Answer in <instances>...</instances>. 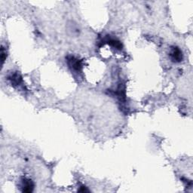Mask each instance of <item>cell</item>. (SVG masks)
I'll return each instance as SVG.
<instances>
[{"label": "cell", "instance_id": "7a4b0ae2", "mask_svg": "<svg viewBox=\"0 0 193 193\" xmlns=\"http://www.w3.org/2000/svg\"><path fill=\"white\" fill-rule=\"evenodd\" d=\"M171 57L172 59L176 62H180L183 60L182 51L178 48H174L171 52Z\"/></svg>", "mask_w": 193, "mask_h": 193}, {"label": "cell", "instance_id": "52a82bcc", "mask_svg": "<svg viewBox=\"0 0 193 193\" xmlns=\"http://www.w3.org/2000/svg\"><path fill=\"white\" fill-rule=\"evenodd\" d=\"M81 189L79 190V192H88V189H86V188H85L84 186H82L81 187Z\"/></svg>", "mask_w": 193, "mask_h": 193}, {"label": "cell", "instance_id": "3957f363", "mask_svg": "<svg viewBox=\"0 0 193 193\" xmlns=\"http://www.w3.org/2000/svg\"><path fill=\"white\" fill-rule=\"evenodd\" d=\"M69 63H70L71 66L74 69L77 71H80L81 69L82 68V61L78 59H75V57H70V59L69 60Z\"/></svg>", "mask_w": 193, "mask_h": 193}, {"label": "cell", "instance_id": "277c9868", "mask_svg": "<svg viewBox=\"0 0 193 193\" xmlns=\"http://www.w3.org/2000/svg\"><path fill=\"white\" fill-rule=\"evenodd\" d=\"M9 79L10 81H11V84H12L13 85H18L21 84V77L20 76V75L17 73H15V74H13V75H11V76L9 77Z\"/></svg>", "mask_w": 193, "mask_h": 193}, {"label": "cell", "instance_id": "6da1fadb", "mask_svg": "<svg viewBox=\"0 0 193 193\" xmlns=\"http://www.w3.org/2000/svg\"><path fill=\"white\" fill-rule=\"evenodd\" d=\"M34 188V185L32 180L28 179H24L23 180V190L24 192H32Z\"/></svg>", "mask_w": 193, "mask_h": 193}, {"label": "cell", "instance_id": "5b68a950", "mask_svg": "<svg viewBox=\"0 0 193 193\" xmlns=\"http://www.w3.org/2000/svg\"><path fill=\"white\" fill-rule=\"evenodd\" d=\"M109 43H110L111 45H113V47L116 48L118 49H121V48H122V45H121V42H120L119 41H118V40H115V39H110V41L108 42Z\"/></svg>", "mask_w": 193, "mask_h": 193}, {"label": "cell", "instance_id": "8992f818", "mask_svg": "<svg viewBox=\"0 0 193 193\" xmlns=\"http://www.w3.org/2000/svg\"><path fill=\"white\" fill-rule=\"evenodd\" d=\"M1 57H2V63H3L5 61V58H6V53L4 51L3 47H2V51H1Z\"/></svg>", "mask_w": 193, "mask_h": 193}]
</instances>
